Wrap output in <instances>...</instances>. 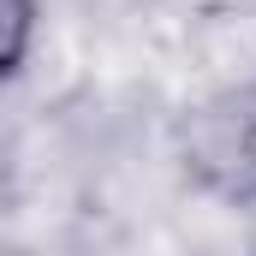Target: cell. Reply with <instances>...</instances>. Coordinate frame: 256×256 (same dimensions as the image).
Instances as JSON below:
<instances>
[{
	"instance_id": "6da1fadb",
	"label": "cell",
	"mask_w": 256,
	"mask_h": 256,
	"mask_svg": "<svg viewBox=\"0 0 256 256\" xmlns=\"http://www.w3.org/2000/svg\"><path fill=\"white\" fill-rule=\"evenodd\" d=\"M6 78L24 72V54H30V18H36V0H6Z\"/></svg>"
}]
</instances>
